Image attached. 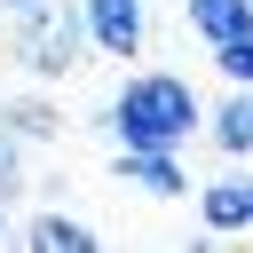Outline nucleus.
I'll use <instances>...</instances> for the list:
<instances>
[{"mask_svg": "<svg viewBox=\"0 0 253 253\" xmlns=\"http://www.w3.org/2000/svg\"><path fill=\"white\" fill-rule=\"evenodd\" d=\"M198 119L206 111H198V87L182 71H134L111 95V111H103V126H111L119 150H182L198 134Z\"/></svg>", "mask_w": 253, "mask_h": 253, "instance_id": "1", "label": "nucleus"}, {"mask_svg": "<svg viewBox=\"0 0 253 253\" xmlns=\"http://www.w3.org/2000/svg\"><path fill=\"white\" fill-rule=\"evenodd\" d=\"M8 47H16V63H24L32 79H71V63L87 55V24H79V8H47V0H32V8H16Z\"/></svg>", "mask_w": 253, "mask_h": 253, "instance_id": "2", "label": "nucleus"}, {"mask_svg": "<svg viewBox=\"0 0 253 253\" xmlns=\"http://www.w3.org/2000/svg\"><path fill=\"white\" fill-rule=\"evenodd\" d=\"M142 8H150V0H79L87 47H103V55L134 63V55H142V40H150V16H142Z\"/></svg>", "mask_w": 253, "mask_h": 253, "instance_id": "3", "label": "nucleus"}, {"mask_svg": "<svg viewBox=\"0 0 253 253\" xmlns=\"http://www.w3.org/2000/svg\"><path fill=\"white\" fill-rule=\"evenodd\" d=\"M198 213H206V229H253V182H245V174L206 182V190H198Z\"/></svg>", "mask_w": 253, "mask_h": 253, "instance_id": "4", "label": "nucleus"}, {"mask_svg": "<svg viewBox=\"0 0 253 253\" xmlns=\"http://www.w3.org/2000/svg\"><path fill=\"white\" fill-rule=\"evenodd\" d=\"M142 198H182V166H174V150H119L111 158Z\"/></svg>", "mask_w": 253, "mask_h": 253, "instance_id": "5", "label": "nucleus"}, {"mask_svg": "<svg viewBox=\"0 0 253 253\" xmlns=\"http://www.w3.org/2000/svg\"><path fill=\"white\" fill-rule=\"evenodd\" d=\"M182 16H190V32H198L206 47H221V40L253 32V0H190Z\"/></svg>", "mask_w": 253, "mask_h": 253, "instance_id": "6", "label": "nucleus"}, {"mask_svg": "<svg viewBox=\"0 0 253 253\" xmlns=\"http://www.w3.org/2000/svg\"><path fill=\"white\" fill-rule=\"evenodd\" d=\"M213 142H221L229 158H245V150H253V87H229V103L213 111Z\"/></svg>", "mask_w": 253, "mask_h": 253, "instance_id": "7", "label": "nucleus"}, {"mask_svg": "<svg viewBox=\"0 0 253 253\" xmlns=\"http://www.w3.org/2000/svg\"><path fill=\"white\" fill-rule=\"evenodd\" d=\"M0 111H8V126H16L24 142H55V134H63V119H55V103H47V95H8Z\"/></svg>", "mask_w": 253, "mask_h": 253, "instance_id": "8", "label": "nucleus"}, {"mask_svg": "<svg viewBox=\"0 0 253 253\" xmlns=\"http://www.w3.org/2000/svg\"><path fill=\"white\" fill-rule=\"evenodd\" d=\"M32 245H40V253H87L95 229H87L79 213H40V221H32Z\"/></svg>", "mask_w": 253, "mask_h": 253, "instance_id": "9", "label": "nucleus"}, {"mask_svg": "<svg viewBox=\"0 0 253 253\" xmlns=\"http://www.w3.org/2000/svg\"><path fill=\"white\" fill-rule=\"evenodd\" d=\"M213 71H221L229 87H253V32H237V40H221V47H213Z\"/></svg>", "mask_w": 253, "mask_h": 253, "instance_id": "10", "label": "nucleus"}, {"mask_svg": "<svg viewBox=\"0 0 253 253\" xmlns=\"http://www.w3.org/2000/svg\"><path fill=\"white\" fill-rule=\"evenodd\" d=\"M24 190V134L8 126V111H0V206Z\"/></svg>", "mask_w": 253, "mask_h": 253, "instance_id": "11", "label": "nucleus"}, {"mask_svg": "<svg viewBox=\"0 0 253 253\" xmlns=\"http://www.w3.org/2000/svg\"><path fill=\"white\" fill-rule=\"evenodd\" d=\"M0 245H8V206H0Z\"/></svg>", "mask_w": 253, "mask_h": 253, "instance_id": "12", "label": "nucleus"}, {"mask_svg": "<svg viewBox=\"0 0 253 253\" xmlns=\"http://www.w3.org/2000/svg\"><path fill=\"white\" fill-rule=\"evenodd\" d=\"M0 8H32V0H0Z\"/></svg>", "mask_w": 253, "mask_h": 253, "instance_id": "13", "label": "nucleus"}]
</instances>
